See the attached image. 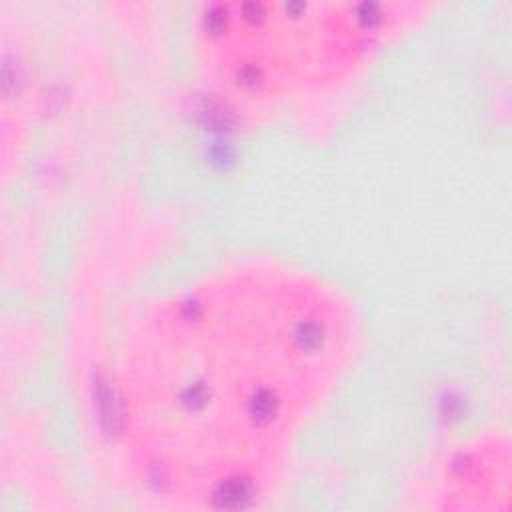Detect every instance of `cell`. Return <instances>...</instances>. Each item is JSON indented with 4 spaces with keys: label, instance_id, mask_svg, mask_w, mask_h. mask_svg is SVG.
<instances>
[{
    "label": "cell",
    "instance_id": "obj_1",
    "mask_svg": "<svg viewBox=\"0 0 512 512\" xmlns=\"http://www.w3.org/2000/svg\"><path fill=\"white\" fill-rule=\"evenodd\" d=\"M346 346L340 300L302 274L244 268L182 288L124 354V440L156 488L242 502L326 396Z\"/></svg>",
    "mask_w": 512,
    "mask_h": 512
},
{
    "label": "cell",
    "instance_id": "obj_2",
    "mask_svg": "<svg viewBox=\"0 0 512 512\" xmlns=\"http://www.w3.org/2000/svg\"><path fill=\"white\" fill-rule=\"evenodd\" d=\"M386 18L352 4H226L202 18V50L234 96L274 100L346 74Z\"/></svg>",
    "mask_w": 512,
    "mask_h": 512
}]
</instances>
